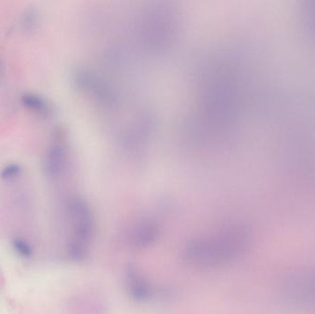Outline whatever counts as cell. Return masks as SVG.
Masks as SVG:
<instances>
[{
	"instance_id": "1",
	"label": "cell",
	"mask_w": 315,
	"mask_h": 314,
	"mask_svg": "<svg viewBox=\"0 0 315 314\" xmlns=\"http://www.w3.org/2000/svg\"><path fill=\"white\" fill-rule=\"evenodd\" d=\"M247 240L245 227L231 226L214 237L190 241L183 256L188 263L197 267H214L231 260L246 245Z\"/></svg>"
},
{
	"instance_id": "2",
	"label": "cell",
	"mask_w": 315,
	"mask_h": 314,
	"mask_svg": "<svg viewBox=\"0 0 315 314\" xmlns=\"http://www.w3.org/2000/svg\"><path fill=\"white\" fill-rule=\"evenodd\" d=\"M126 286L128 294L137 302L148 301L152 294L149 283L143 275L133 268H128L126 272Z\"/></svg>"
},
{
	"instance_id": "3",
	"label": "cell",
	"mask_w": 315,
	"mask_h": 314,
	"mask_svg": "<svg viewBox=\"0 0 315 314\" xmlns=\"http://www.w3.org/2000/svg\"><path fill=\"white\" fill-rule=\"evenodd\" d=\"M159 227L151 221H142L135 226L130 241L135 248L147 247L151 245L159 236Z\"/></svg>"
},
{
	"instance_id": "4",
	"label": "cell",
	"mask_w": 315,
	"mask_h": 314,
	"mask_svg": "<svg viewBox=\"0 0 315 314\" xmlns=\"http://www.w3.org/2000/svg\"><path fill=\"white\" fill-rule=\"evenodd\" d=\"M65 166V153L62 147L54 146L48 150L45 161L46 174L51 177L59 176Z\"/></svg>"
},
{
	"instance_id": "5",
	"label": "cell",
	"mask_w": 315,
	"mask_h": 314,
	"mask_svg": "<svg viewBox=\"0 0 315 314\" xmlns=\"http://www.w3.org/2000/svg\"><path fill=\"white\" fill-rule=\"evenodd\" d=\"M22 102L26 107L34 110V111H42L45 108V102L43 101L40 97H38L36 95H33V94L25 95L22 98Z\"/></svg>"
},
{
	"instance_id": "6",
	"label": "cell",
	"mask_w": 315,
	"mask_h": 314,
	"mask_svg": "<svg viewBox=\"0 0 315 314\" xmlns=\"http://www.w3.org/2000/svg\"><path fill=\"white\" fill-rule=\"evenodd\" d=\"M13 247L18 254L22 257L28 258L33 254V250L28 244L27 241H23L22 239H14Z\"/></svg>"
},
{
	"instance_id": "7",
	"label": "cell",
	"mask_w": 315,
	"mask_h": 314,
	"mask_svg": "<svg viewBox=\"0 0 315 314\" xmlns=\"http://www.w3.org/2000/svg\"><path fill=\"white\" fill-rule=\"evenodd\" d=\"M20 173V168L17 165H9L7 168H5L2 172V177L5 179H10L17 176Z\"/></svg>"
}]
</instances>
